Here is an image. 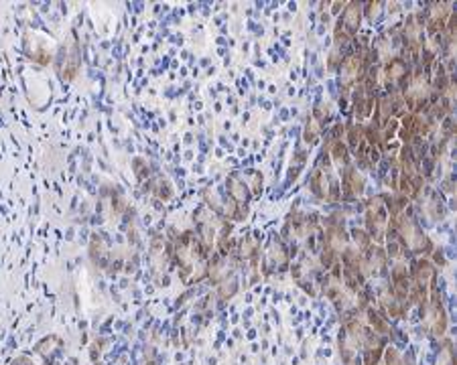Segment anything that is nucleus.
Instances as JSON below:
<instances>
[{
	"label": "nucleus",
	"instance_id": "39448f33",
	"mask_svg": "<svg viewBox=\"0 0 457 365\" xmlns=\"http://www.w3.org/2000/svg\"><path fill=\"white\" fill-rule=\"evenodd\" d=\"M370 112H372V98H370V94L364 88H360L356 92V114L360 118H368Z\"/></svg>",
	"mask_w": 457,
	"mask_h": 365
},
{
	"label": "nucleus",
	"instance_id": "0eeeda50",
	"mask_svg": "<svg viewBox=\"0 0 457 365\" xmlns=\"http://www.w3.org/2000/svg\"><path fill=\"white\" fill-rule=\"evenodd\" d=\"M329 155H331V158H333L337 164H343V162L347 160V148H345V144H343L339 138H333V140L329 142Z\"/></svg>",
	"mask_w": 457,
	"mask_h": 365
},
{
	"label": "nucleus",
	"instance_id": "f257e3e1",
	"mask_svg": "<svg viewBox=\"0 0 457 365\" xmlns=\"http://www.w3.org/2000/svg\"><path fill=\"white\" fill-rule=\"evenodd\" d=\"M398 233L402 235V242L410 248V250H421L425 244H429L427 242V238L421 233V229L412 223V219H408V217H402L400 221H398Z\"/></svg>",
	"mask_w": 457,
	"mask_h": 365
},
{
	"label": "nucleus",
	"instance_id": "9b49d317",
	"mask_svg": "<svg viewBox=\"0 0 457 365\" xmlns=\"http://www.w3.org/2000/svg\"><path fill=\"white\" fill-rule=\"evenodd\" d=\"M378 8H380V2H370V4H368V16L374 18V16L378 14Z\"/></svg>",
	"mask_w": 457,
	"mask_h": 365
},
{
	"label": "nucleus",
	"instance_id": "f03ea898",
	"mask_svg": "<svg viewBox=\"0 0 457 365\" xmlns=\"http://www.w3.org/2000/svg\"><path fill=\"white\" fill-rule=\"evenodd\" d=\"M368 225L376 238H382L384 227H386V209L382 205V199H372L368 207Z\"/></svg>",
	"mask_w": 457,
	"mask_h": 365
},
{
	"label": "nucleus",
	"instance_id": "423d86ee",
	"mask_svg": "<svg viewBox=\"0 0 457 365\" xmlns=\"http://www.w3.org/2000/svg\"><path fill=\"white\" fill-rule=\"evenodd\" d=\"M345 187H347V191H352V193H356V195H360V193L364 191V177L358 173V170H354V168L345 170Z\"/></svg>",
	"mask_w": 457,
	"mask_h": 365
},
{
	"label": "nucleus",
	"instance_id": "9d476101",
	"mask_svg": "<svg viewBox=\"0 0 457 365\" xmlns=\"http://www.w3.org/2000/svg\"><path fill=\"white\" fill-rule=\"evenodd\" d=\"M319 132H321L319 122H317V120H311V122L307 124V130H305V140H307V142H315V140L319 138Z\"/></svg>",
	"mask_w": 457,
	"mask_h": 365
},
{
	"label": "nucleus",
	"instance_id": "1a4fd4ad",
	"mask_svg": "<svg viewBox=\"0 0 457 365\" xmlns=\"http://www.w3.org/2000/svg\"><path fill=\"white\" fill-rule=\"evenodd\" d=\"M404 73H406V67H404L402 59H390V63H388V77L400 79Z\"/></svg>",
	"mask_w": 457,
	"mask_h": 365
},
{
	"label": "nucleus",
	"instance_id": "7ed1b4c3",
	"mask_svg": "<svg viewBox=\"0 0 457 365\" xmlns=\"http://www.w3.org/2000/svg\"><path fill=\"white\" fill-rule=\"evenodd\" d=\"M360 18H362V8L358 2H350L347 8L343 10V18L339 20L341 29H345L347 35H354L360 27Z\"/></svg>",
	"mask_w": 457,
	"mask_h": 365
},
{
	"label": "nucleus",
	"instance_id": "6e6552de",
	"mask_svg": "<svg viewBox=\"0 0 457 365\" xmlns=\"http://www.w3.org/2000/svg\"><path fill=\"white\" fill-rule=\"evenodd\" d=\"M228 183H230V193L234 195V199H236V201H240V203H244V201L248 199V191H246V187H244L240 181H236V179H230Z\"/></svg>",
	"mask_w": 457,
	"mask_h": 365
},
{
	"label": "nucleus",
	"instance_id": "20e7f679",
	"mask_svg": "<svg viewBox=\"0 0 457 365\" xmlns=\"http://www.w3.org/2000/svg\"><path fill=\"white\" fill-rule=\"evenodd\" d=\"M362 69V57L360 55H352V57H345L343 63H341V75L345 81H352Z\"/></svg>",
	"mask_w": 457,
	"mask_h": 365
}]
</instances>
